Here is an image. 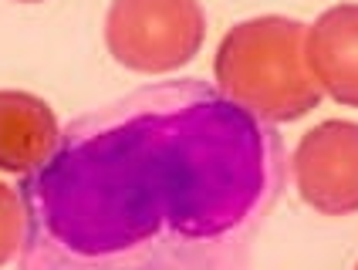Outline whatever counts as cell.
<instances>
[{"instance_id":"7","label":"cell","mask_w":358,"mask_h":270,"mask_svg":"<svg viewBox=\"0 0 358 270\" xmlns=\"http://www.w3.org/2000/svg\"><path fill=\"white\" fill-rule=\"evenodd\" d=\"M24 203L14 186L0 183V267L10 264L24 243Z\"/></svg>"},{"instance_id":"9","label":"cell","mask_w":358,"mask_h":270,"mask_svg":"<svg viewBox=\"0 0 358 270\" xmlns=\"http://www.w3.org/2000/svg\"><path fill=\"white\" fill-rule=\"evenodd\" d=\"M355 270H358V264H355Z\"/></svg>"},{"instance_id":"5","label":"cell","mask_w":358,"mask_h":270,"mask_svg":"<svg viewBox=\"0 0 358 270\" xmlns=\"http://www.w3.org/2000/svg\"><path fill=\"white\" fill-rule=\"evenodd\" d=\"M304 61L324 95L358 108V3H335L308 24Z\"/></svg>"},{"instance_id":"1","label":"cell","mask_w":358,"mask_h":270,"mask_svg":"<svg viewBox=\"0 0 358 270\" xmlns=\"http://www.w3.org/2000/svg\"><path fill=\"white\" fill-rule=\"evenodd\" d=\"M278 125L203 78H169L71 118L20 176V270H250L284 186Z\"/></svg>"},{"instance_id":"6","label":"cell","mask_w":358,"mask_h":270,"mask_svg":"<svg viewBox=\"0 0 358 270\" xmlns=\"http://www.w3.org/2000/svg\"><path fill=\"white\" fill-rule=\"evenodd\" d=\"M58 138V115L44 98L17 88H0V169L3 173H34L55 152Z\"/></svg>"},{"instance_id":"2","label":"cell","mask_w":358,"mask_h":270,"mask_svg":"<svg viewBox=\"0 0 358 270\" xmlns=\"http://www.w3.org/2000/svg\"><path fill=\"white\" fill-rule=\"evenodd\" d=\"M304 38L308 24L284 14L234 24L213 55L217 92L271 125L315 112L324 92L308 71Z\"/></svg>"},{"instance_id":"4","label":"cell","mask_w":358,"mask_h":270,"mask_svg":"<svg viewBox=\"0 0 358 270\" xmlns=\"http://www.w3.org/2000/svg\"><path fill=\"white\" fill-rule=\"evenodd\" d=\"M298 196L324 216L358 213V122L328 118L298 138L287 159Z\"/></svg>"},{"instance_id":"8","label":"cell","mask_w":358,"mask_h":270,"mask_svg":"<svg viewBox=\"0 0 358 270\" xmlns=\"http://www.w3.org/2000/svg\"><path fill=\"white\" fill-rule=\"evenodd\" d=\"M20 3H34V0H20Z\"/></svg>"},{"instance_id":"3","label":"cell","mask_w":358,"mask_h":270,"mask_svg":"<svg viewBox=\"0 0 358 270\" xmlns=\"http://www.w3.org/2000/svg\"><path fill=\"white\" fill-rule=\"evenodd\" d=\"M206 14L199 0H112L105 48L129 71L166 75L199 55Z\"/></svg>"}]
</instances>
